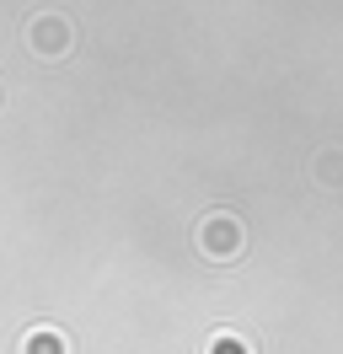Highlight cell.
I'll use <instances>...</instances> for the list:
<instances>
[{
  "label": "cell",
  "mask_w": 343,
  "mask_h": 354,
  "mask_svg": "<svg viewBox=\"0 0 343 354\" xmlns=\"http://www.w3.org/2000/svg\"><path fill=\"white\" fill-rule=\"evenodd\" d=\"M247 247V236H241V221L236 215H204V225H198V252L204 258H236Z\"/></svg>",
  "instance_id": "obj_1"
},
{
  "label": "cell",
  "mask_w": 343,
  "mask_h": 354,
  "mask_svg": "<svg viewBox=\"0 0 343 354\" xmlns=\"http://www.w3.org/2000/svg\"><path fill=\"white\" fill-rule=\"evenodd\" d=\"M27 44L38 48L43 59H59L64 48H70V22H64V17H54V11H48V17H33V27H27Z\"/></svg>",
  "instance_id": "obj_2"
},
{
  "label": "cell",
  "mask_w": 343,
  "mask_h": 354,
  "mask_svg": "<svg viewBox=\"0 0 343 354\" xmlns=\"http://www.w3.org/2000/svg\"><path fill=\"white\" fill-rule=\"evenodd\" d=\"M311 177H317V188H338L343 194V151L338 145H327V151L311 161Z\"/></svg>",
  "instance_id": "obj_3"
},
{
  "label": "cell",
  "mask_w": 343,
  "mask_h": 354,
  "mask_svg": "<svg viewBox=\"0 0 343 354\" xmlns=\"http://www.w3.org/2000/svg\"><path fill=\"white\" fill-rule=\"evenodd\" d=\"M21 354H64V333L54 328H33L21 338Z\"/></svg>",
  "instance_id": "obj_4"
},
{
  "label": "cell",
  "mask_w": 343,
  "mask_h": 354,
  "mask_svg": "<svg viewBox=\"0 0 343 354\" xmlns=\"http://www.w3.org/2000/svg\"><path fill=\"white\" fill-rule=\"evenodd\" d=\"M210 354H252V349H247V344H241L236 333H220V338L210 344Z\"/></svg>",
  "instance_id": "obj_5"
}]
</instances>
